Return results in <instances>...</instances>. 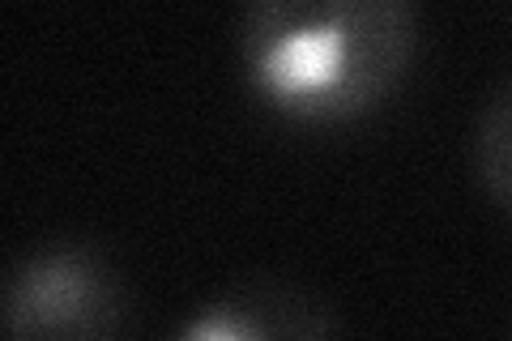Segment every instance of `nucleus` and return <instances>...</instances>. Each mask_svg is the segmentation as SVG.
I'll return each instance as SVG.
<instances>
[{"instance_id": "3", "label": "nucleus", "mask_w": 512, "mask_h": 341, "mask_svg": "<svg viewBox=\"0 0 512 341\" xmlns=\"http://www.w3.org/2000/svg\"><path fill=\"white\" fill-rule=\"evenodd\" d=\"M167 341H338V320L295 282L248 278L201 303Z\"/></svg>"}, {"instance_id": "4", "label": "nucleus", "mask_w": 512, "mask_h": 341, "mask_svg": "<svg viewBox=\"0 0 512 341\" xmlns=\"http://www.w3.org/2000/svg\"><path fill=\"white\" fill-rule=\"evenodd\" d=\"M474 171L487 197L512 214V73L491 90L474 128Z\"/></svg>"}, {"instance_id": "2", "label": "nucleus", "mask_w": 512, "mask_h": 341, "mask_svg": "<svg viewBox=\"0 0 512 341\" xmlns=\"http://www.w3.org/2000/svg\"><path fill=\"white\" fill-rule=\"evenodd\" d=\"M128 290L111 256L82 235L26 248L5 282V341H116Z\"/></svg>"}, {"instance_id": "1", "label": "nucleus", "mask_w": 512, "mask_h": 341, "mask_svg": "<svg viewBox=\"0 0 512 341\" xmlns=\"http://www.w3.org/2000/svg\"><path fill=\"white\" fill-rule=\"evenodd\" d=\"M406 0H256L235 30L244 90L291 128H346L393 99L419 56Z\"/></svg>"}]
</instances>
